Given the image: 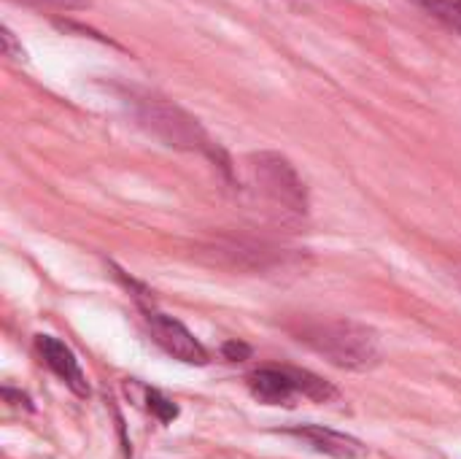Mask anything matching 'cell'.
I'll list each match as a JSON object with an SVG mask.
<instances>
[{
	"mask_svg": "<svg viewBox=\"0 0 461 459\" xmlns=\"http://www.w3.org/2000/svg\"><path fill=\"white\" fill-rule=\"evenodd\" d=\"M38 11H84L92 5V0H14Z\"/></svg>",
	"mask_w": 461,
	"mask_h": 459,
	"instance_id": "cell-11",
	"label": "cell"
},
{
	"mask_svg": "<svg viewBox=\"0 0 461 459\" xmlns=\"http://www.w3.org/2000/svg\"><path fill=\"white\" fill-rule=\"evenodd\" d=\"M146 403H149V411L159 419V422H173L176 417H178V406L170 400V398H165L162 392H157V390H146Z\"/></svg>",
	"mask_w": 461,
	"mask_h": 459,
	"instance_id": "cell-10",
	"label": "cell"
},
{
	"mask_svg": "<svg viewBox=\"0 0 461 459\" xmlns=\"http://www.w3.org/2000/svg\"><path fill=\"white\" fill-rule=\"evenodd\" d=\"M35 346H38V354L43 357L46 368L76 395V398H89L92 390H89V381L73 354V349L68 344H62L59 338L54 335H35Z\"/></svg>",
	"mask_w": 461,
	"mask_h": 459,
	"instance_id": "cell-7",
	"label": "cell"
},
{
	"mask_svg": "<svg viewBox=\"0 0 461 459\" xmlns=\"http://www.w3.org/2000/svg\"><path fill=\"white\" fill-rule=\"evenodd\" d=\"M424 14L440 22L446 30L461 35V0H413Z\"/></svg>",
	"mask_w": 461,
	"mask_h": 459,
	"instance_id": "cell-9",
	"label": "cell"
},
{
	"mask_svg": "<svg viewBox=\"0 0 461 459\" xmlns=\"http://www.w3.org/2000/svg\"><path fill=\"white\" fill-rule=\"evenodd\" d=\"M300 344L343 371H373L381 363V344L373 327L348 317H305L286 327Z\"/></svg>",
	"mask_w": 461,
	"mask_h": 459,
	"instance_id": "cell-1",
	"label": "cell"
},
{
	"mask_svg": "<svg viewBox=\"0 0 461 459\" xmlns=\"http://www.w3.org/2000/svg\"><path fill=\"white\" fill-rule=\"evenodd\" d=\"M249 173L254 187L281 211L294 216H305L311 211L308 187L289 157L278 151H257L249 157Z\"/></svg>",
	"mask_w": 461,
	"mask_h": 459,
	"instance_id": "cell-3",
	"label": "cell"
},
{
	"mask_svg": "<svg viewBox=\"0 0 461 459\" xmlns=\"http://www.w3.org/2000/svg\"><path fill=\"white\" fill-rule=\"evenodd\" d=\"M146 327H149L154 344L165 354H170L173 360L186 363V365H208L205 346L178 319H173L167 314H159L154 308H146Z\"/></svg>",
	"mask_w": 461,
	"mask_h": 459,
	"instance_id": "cell-6",
	"label": "cell"
},
{
	"mask_svg": "<svg viewBox=\"0 0 461 459\" xmlns=\"http://www.w3.org/2000/svg\"><path fill=\"white\" fill-rule=\"evenodd\" d=\"M208 252L216 257V262H221L232 271H243V273H273V271L292 268L297 260V254L292 249L273 246V243L257 241V238H240V235L216 238L208 246Z\"/></svg>",
	"mask_w": 461,
	"mask_h": 459,
	"instance_id": "cell-5",
	"label": "cell"
},
{
	"mask_svg": "<svg viewBox=\"0 0 461 459\" xmlns=\"http://www.w3.org/2000/svg\"><path fill=\"white\" fill-rule=\"evenodd\" d=\"M249 390L265 406H294L297 398L313 403L338 398V390L330 381L300 368H259L249 376Z\"/></svg>",
	"mask_w": 461,
	"mask_h": 459,
	"instance_id": "cell-4",
	"label": "cell"
},
{
	"mask_svg": "<svg viewBox=\"0 0 461 459\" xmlns=\"http://www.w3.org/2000/svg\"><path fill=\"white\" fill-rule=\"evenodd\" d=\"M286 433L300 438L303 444H308L313 452L332 459H362L367 454V446L362 441H357L354 436H346V433H338V430H330L321 425H303V427H292Z\"/></svg>",
	"mask_w": 461,
	"mask_h": 459,
	"instance_id": "cell-8",
	"label": "cell"
},
{
	"mask_svg": "<svg viewBox=\"0 0 461 459\" xmlns=\"http://www.w3.org/2000/svg\"><path fill=\"white\" fill-rule=\"evenodd\" d=\"M0 43H3V54L11 57V60H24V49L22 43L16 41V35L8 30V27H0Z\"/></svg>",
	"mask_w": 461,
	"mask_h": 459,
	"instance_id": "cell-12",
	"label": "cell"
},
{
	"mask_svg": "<svg viewBox=\"0 0 461 459\" xmlns=\"http://www.w3.org/2000/svg\"><path fill=\"white\" fill-rule=\"evenodd\" d=\"M130 106H132V114L140 122V127H146L162 143H167L173 149L205 154L224 173H230L227 154L221 151V146L205 133V127L189 111H184L173 100H165V97H157V95H132Z\"/></svg>",
	"mask_w": 461,
	"mask_h": 459,
	"instance_id": "cell-2",
	"label": "cell"
},
{
	"mask_svg": "<svg viewBox=\"0 0 461 459\" xmlns=\"http://www.w3.org/2000/svg\"><path fill=\"white\" fill-rule=\"evenodd\" d=\"M221 354H224V360H230V363H243V360H249L251 349H249L243 341H227V344L221 346Z\"/></svg>",
	"mask_w": 461,
	"mask_h": 459,
	"instance_id": "cell-13",
	"label": "cell"
}]
</instances>
